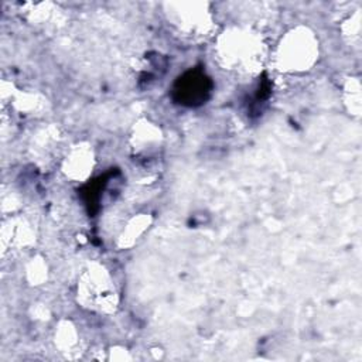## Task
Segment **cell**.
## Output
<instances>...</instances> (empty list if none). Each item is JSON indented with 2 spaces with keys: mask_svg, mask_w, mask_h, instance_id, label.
<instances>
[{
  "mask_svg": "<svg viewBox=\"0 0 362 362\" xmlns=\"http://www.w3.org/2000/svg\"><path fill=\"white\" fill-rule=\"evenodd\" d=\"M175 92L180 95L182 103H201L209 93V81L201 72H188L185 76L180 78Z\"/></svg>",
  "mask_w": 362,
  "mask_h": 362,
  "instance_id": "6da1fadb",
  "label": "cell"
}]
</instances>
